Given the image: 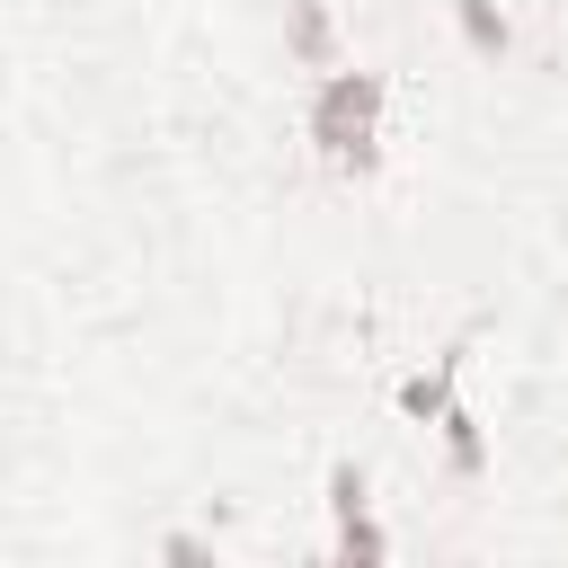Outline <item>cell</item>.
<instances>
[{
    "instance_id": "obj_1",
    "label": "cell",
    "mask_w": 568,
    "mask_h": 568,
    "mask_svg": "<svg viewBox=\"0 0 568 568\" xmlns=\"http://www.w3.org/2000/svg\"><path fill=\"white\" fill-rule=\"evenodd\" d=\"M373 115H382V80H373V71H328L320 98H311V142H320L346 178H364V169H373Z\"/></svg>"
},
{
    "instance_id": "obj_2",
    "label": "cell",
    "mask_w": 568,
    "mask_h": 568,
    "mask_svg": "<svg viewBox=\"0 0 568 568\" xmlns=\"http://www.w3.org/2000/svg\"><path fill=\"white\" fill-rule=\"evenodd\" d=\"M453 18H462V36H470V53H488V62L515 44V36H506V18H497L488 0H453Z\"/></svg>"
},
{
    "instance_id": "obj_3",
    "label": "cell",
    "mask_w": 568,
    "mask_h": 568,
    "mask_svg": "<svg viewBox=\"0 0 568 568\" xmlns=\"http://www.w3.org/2000/svg\"><path fill=\"white\" fill-rule=\"evenodd\" d=\"M453 364H462V355H444V364H435L426 382H408V390H399V408H408V417H444V390H453Z\"/></svg>"
},
{
    "instance_id": "obj_4",
    "label": "cell",
    "mask_w": 568,
    "mask_h": 568,
    "mask_svg": "<svg viewBox=\"0 0 568 568\" xmlns=\"http://www.w3.org/2000/svg\"><path fill=\"white\" fill-rule=\"evenodd\" d=\"M293 53H302V62H328V18H320L311 0H293Z\"/></svg>"
},
{
    "instance_id": "obj_5",
    "label": "cell",
    "mask_w": 568,
    "mask_h": 568,
    "mask_svg": "<svg viewBox=\"0 0 568 568\" xmlns=\"http://www.w3.org/2000/svg\"><path fill=\"white\" fill-rule=\"evenodd\" d=\"M444 435H453V470H462V479H470V470H479V462H488V453H479V426H470V417H462V408H444Z\"/></svg>"
},
{
    "instance_id": "obj_6",
    "label": "cell",
    "mask_w": 568,
    "mask_h": 568,
    "mask_svg": "<svg viewBox=\"0 0 568 568\" xmlns=\"http://www.w3.org/2000/svg\"><path fill=\"white\" fill-rule=\"evenodd\" d=\"M390 541H382V524H364V515H346L337 524V559H382Z\"/></svg>"
},
{
    "instance_id": "obj_7",
    "label": "cell",
    "mask_w": 568,
    "mask_h": 568,
    "mask_svg": "<svg viewBox=\"0 0 568 568\" xmlns=\"http://www.w3.org/2000/svg\"><path fill=\"white\" fill-rule=\"evenodd\" d=\"M328 506H337V524H346V515H364V470H355V462H337V470H328Z\"/></svg>"
}]
</instances>
